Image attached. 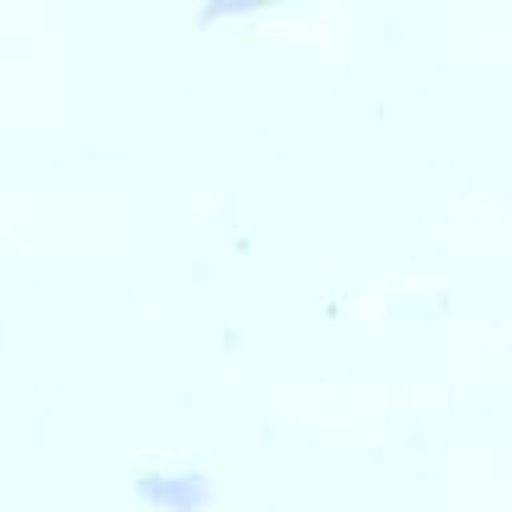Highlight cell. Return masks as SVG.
<instances>
[{"instance_id":"6da1fadb","label":"cell","mask_w":512,"mask_h":512,"mask_svg":"<svg viewBox=\"0 0 512 512\" xmlns=\"http://www.w3.org/2000/svg\"><path fill=\"white\" fill-rule=\"evenodd\" d=\"M132 492L148 512H208L216 504V480L204 468H140Z\"/></svg>"},{"instance_id":"7a4b0ae2","label":"cell","mask_w":512,"mask_h":512,"mask_svg":"<svg viewBox=\"0 0 512 512\" xmlns=\"http://www.w3.org/2000/svg\"><path fill=\"white\" fill-rule=\"evenodd\" d=\"M260 12H264V4H256V0H208L196 8V24L212 28L220 20H244V16H260Z\"/></svg>"}]
</instances>
